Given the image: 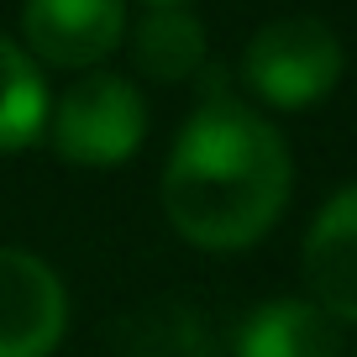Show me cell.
<instances>
[{
  "label": "cell",
  "instance_id": "cell-7",
  "mask_svg": "<svg viewBox=\"0 0 357 357\" xmlns=\"http://www.w3.org/2000/svg\"><path fill=\"white\" fill-rule=\"evenodd\" d=\"M236 357H342V331L310 300H268L242 321Z\"/></svg>",
  "mask_w": 357,
  "mask_h": 357
},
{
  "label": "cell",
  "instance_id": "cell-9",
  "mask_svg": "<svg viewBox=\"0 0 357 357\" xmlns=\"http://www.w3.org/2000/svg\"><path fill=\"white\" fill-rule=\"evenodd\" d=\"M47 132V84L22 43L0 37V153L37 142Z\"/></svg>",
  "mask_w": 357,
  "mask_h": 357
},
{
  "label": "cell",
  "instance_id": "cell-10",
  "mask_svg": "<svg viewBox=\"0 0 357 357\" xmlns=\"http://www.w3.org/2000/svg\"><path fill=\"white\" fill-rule=\"evenodd\" d=\"M153 6H184V0H153Z\"/></svg>",
  "mask_w": 357,
  "mask_h": 357
},
{
  "label": "cell",
  "instance_id": "cell-5",
  "mask_svg": "<svg viewBox=\"0 0 357 357\" xmlns=\"http://www.w3.org/2000/svg\"><path fill=\"white\" fill-rule=\"evenodd\" d=\"M68 294L43 257L0 247V357H47L63 342Z\"/></svg>",
  "mask_w": 357,
  "mask_h": 357
},
{
  "label": "cell",
  "instance_id": "cell-1",
  "mask_svg": "<svg viewBox=\"0 0 357 357\" xmlns=\"http://www.w3.org/2000/svg\"><path fill=\"white\" fill-rule=\"evenodd\" d=\"M289 142L263 111L211 95L184 121L163 168V211L184 242L236 252L273 231L289 205Z\"/></svg>",
  "mask_w": 357,
  "mask_h": 357
},
{
  "label": "cell",
  "instance_id": "cell-8",
  "mask_svg": "<svg viewBox=\"0 0 357 357\" xmlns=\"http://www.w3.org/2000/svg\"><path fill=\"white\" fill-rule=\"evenodd\" d=\"M132 63L142 79L158 84H184L205 63V26L184 6H153L132 26Z\"/></svg>",
  "mask_w": 357,
  "mask_h": 357
},
{
  "label": "cell",
  "instance_id": "cell-3",
  "mask_svg": "<svg viewBox=\"0 0 357 357\" xmlns=\"http://www.w3.org/2000/svg\"><path fill=\"white\" fill-rule=\"evenodd\" d=\"M47 137H53V153L74 168L126 163L147 137L142 89L121 74L89 68L79 84L63 89V100L47 111Z\"/></svg>",
  "mask_w": 357,
  "mask_h": 357
},
{
  "label": "cell",
  "instance_id": "cell-2",
  "mask_svg": "<svg viewBox=\"0 0 357 357\" xmlns=\"http://www.w3.org/2000/svg\"><path fill=\"white\" fill-rule=\"evenodd\" d=\"M347 68L342 37L315 16H279L263 22L242 47V79L257 100L279 105V111H300L315 105L336 89Z\"/></svg>",
  "mask_w": 357,
  "mask_h": 357
},
{
  "label": "cell",
  "instance_id": "cell-4",
  "mask_svg": "<svg viewBox=\"0 0 357 357\" xmlns=\"http://www.w3.org/2000/svg\"><path fill=\"white\" fill-rule=\"evenodd\" d=\"M22 37L53 68H100L126 37V0H26Z\"/></svg>",
  "mask_w": 357,
  "mask_h": 357
},
{
  "label": "cell",
  "instance_id": "cell-6",
  "mask_svg": "<svg viewBox=\"0 0 357 357\" xmlns=\"http://www.w3.org/2000/svg\"><path fill=\"white\" fill-rule=\"evenodd\" d=\"M305 289L331 321L357 326V184L336 190L305 231Z\"/></svg>",
  "mask_w": 357,
  "mask_h": 357
}]
</instances>
